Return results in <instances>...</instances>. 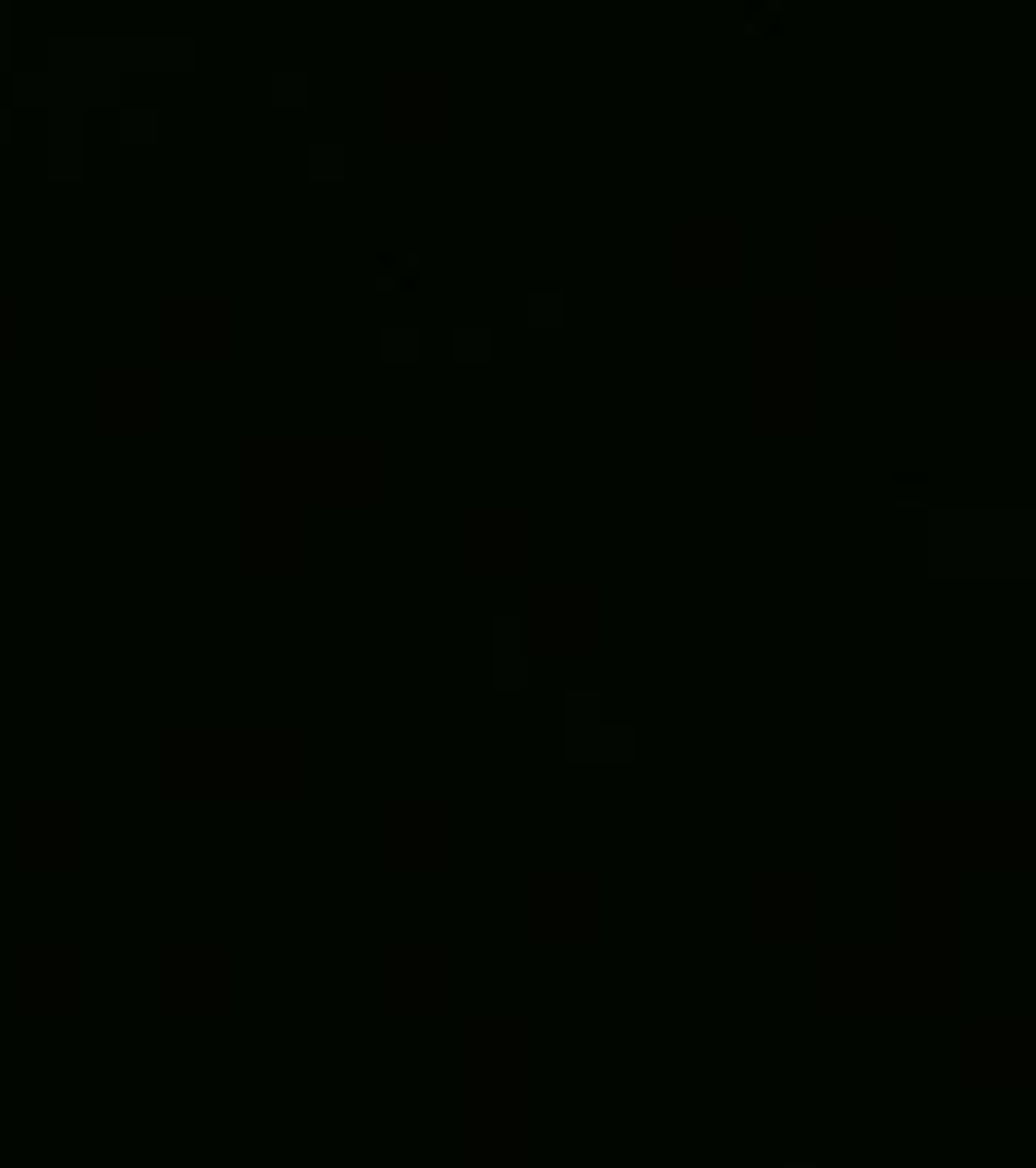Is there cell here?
Returning <instances> with one entry per match:
<instances>
[{
    "label": "cell",
    "mask_w": 1036,
    "mask_h": 1168,
    "mask_svg": "<svg viewBox=\"0 0 1036 1168\" xmlns=\"http://www.w3.org/2000/svg\"><path fill=\"white\" fill-rule=\"evenodd\" d=\"M479 545H455V576H515V515H455Z\"/></svg>",
    "instance_id": "obj_3"
},
{
    "label": "cell",
    "mask_w": 1036,
    "mask_h": 1168,
    "mask_svg": "<svg viewBox=\"0 0 1036 1168\" xmlns=\"http://www.w3.org/2000/svg\"><path fill=\"white\" fill-rule=\"evenodd\" d=\"M92 430H109V418L122 412L116 430H152V370H92Z\"/></svg>",
    "instance_id": "obj_2"
},
{
    "label": "cell",
    "mask_w": 1036,
    "mask_h": 1168,
    "mask_svg": "<svg viewBox=\"0 0 1036 1168\" xmlns=\"http://www.w3.org/2000/svg\"><path fill=\"white\" fill-rule=\"evenodd\" d=\"M443 836H448V823H443V806H413V812H400V806H388V817H382V866H388L400 847H418V866L424 872H443Z\"/></svg>",
    "instance_id": "obj_4"
},
{
    "label": "cell",
    "mask_w": 1036,
    "mask_h": 1168,
    "mask_svg": "<svg viewBox=\"0 0 1036 1168\" xmlns=\"http://www.w3.org/2000/svg\"><path fill=\"white\" fill-rule=\"evenodd\" d=\"M85 806H25L18 812V866L25 872H79L85 854Z\"/></svg>",
    "instance_id": "obj_1"
}]
</instances>
